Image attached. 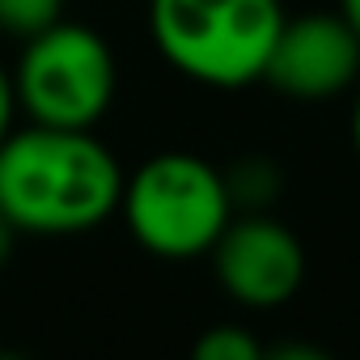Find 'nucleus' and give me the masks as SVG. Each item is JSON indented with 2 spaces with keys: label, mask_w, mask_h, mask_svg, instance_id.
Here are the masks:
<instances>
[{
  "label": "nucleus",
  "mask_w": 360,
  "mask_h": 360,
  "mask_svg": "<svg viewBox=\"0 0 360 360\" xmlns=\"http://www.w3.org/2000/svg\"><path fill=\"white\" fill-rule=\"evenodd\" d=\"M123 169L94 127L30 123L0 140V217L18 233L72 238L119 212Z\"/></svg>",
  "instance_id": "obj_1"
},
{
  "label": "nucleus",
  "mask_w": 360,
  "mask_h": 360,
  "mask_svg": "<svg viewBox=\"0 0 360 360\" xmlns=\"http://www.w3.org/2000/svg\"><path fill=\"white\" fill-rule=\"evenodd\" d=\"M280 26V0H148V34L161 60L212 89L263 81Z\"/></svg>",
  "instance_id": "obj_2"
},
{
  "label": "nucleus",
  "mask_w": 360,
  "mask_h": 360,
  "mask_svg": "<svg viewBox=\"0 0 360 360\" xmlns=\"http://www.w3.org/2000/svg\"><path fill=\"white\" fill-rule=\"evenodd\" d=\"M225 174L195 153H157L123 174L119 217L127 233L157 259H200L233 221Z\"/></svg>",
  "instance_id": "obj_3"
},
{
  "label": "nucleus",
  "mask_w": 360,
  "mask_h": 360,
  "mask_svg": "<svg viewBox=\"0 0 360 360\" xmlns=\"http://www.w3.org/2000/svg\"><path fill=\"white\" fill-rule=\"evenodd\" d=\"M13 89L18 110L30 123L98 127L115 102L119 64L98 30L81 22H56L51 30L22 43Z\"/></svg>",
  "instance_id": "obj_4"
},
{
  "label": "nucleus",
  "mask_w": 360,
  "mask_h": 360,
  "mask_svg": "<svg viewBox=\"0 0 360 360\" xmlns=\"http://www.w3.org/2000/svg\"><path fill=\"white\" fill-rule=\"evenodd\" d=\"M263 81L292 102H330L360 81V34L343 13H284Z\"/></svg>",
  "instance_id": "obj_5"
},
{
  "label": "nucleus",
  "mask_w": 360,
  "mask_h": 360,
  "mask_svg": "<svg viewBox=\"0 0 360 360\" xmlns=\"http://www.w3.org/2000/svg\"><path fill=\"white\" fill-rule=\"evenodd\" d=\"M208 255L217 284L246 309H276L292 301L305 280V246L267 212L233 217Z\"/></svg>",
  "instance_id": "obj_6"
},
{
  "label": "nucleus",
  "mask_w": 360,
  "mask_h": 360,
  "mask_svg": "<svg viewBox=\"0 0 360 360\" xmlns=\"http://www.w3.org/2000/svg\"><path fill=\"white\" fill-rule=\"evenodd\" d=\"M225 183H229L233 208L263 212L276 200V191H280V169L267 157H246V161H238V169L225 174Z\"/></svg>",
  "instance_id": "obj_7"
},
{
  "label": "nucleus",
  "mask_w": 360,
  "mask_h": 360,
  "mask_svg": "<svg viewBox=\"0 0 360 360\" xmlns=\"http://www.w3.org/2000/svg\"><path fill=\"white\" fill-rule=\"evenodd\" d=\"M64 22V0H0V30L9 39H34Z\"/></svg>",
  "instance_id": "obj_8"
},
{
  "label": "nucleus",
  "mask_w": 360,
  "mask_h": 360,
  "mask_svg": "<svg viewBox=\"0 0 360 360\" xmlns=\"http://www.w3.org/2000/svg\"><path fill=\"white\" fill-rule=\"evenodd\" d=\"M195 356L200 360H259L263 343L246 335L242 326H212L208 335L195 339Z\"/></svg>",
  "instance_id": "obj_9"
},
{
  "label": "nucleus",
  "mask_w": 360,
  "mask_h": 360,
  "mask_svg": "<svg viewBox=\"0 0 360 360\" xmlns=\"http://www.w3.org/2000/svg\"><path fill=\"white\" fill-rule=\"evenodd\" d=\"M18 123V89H13V72L0 64V140H5Z\"/></svg>",
  "instance_id": "obj_10"
},
{
  "label": "nucleus",
  "mask_w": 360,
  "mask_h": 360,
  "mask_svg": "<svg viewBox=\"0 0 360 360\" xmlns=\"http://www.w3.org/2000/svg\"><path fill=\"white\" fill-rule=\"evenodd\" d=\"M13 242H18V229H13L5 217H0V267L9 263V255H13Z\"/></svg>",
  "instance_id": "obj_11"
},
{
  "label": "nucleus",
  "mask_w": 360,
  "mask_h": 360,
  "mask_svg": "<svg viewBox=\"0 0 360 360\" xmlns=\"http://www.w3.org/2000/svg\"><path fill=\"white\" fill-rule=\"evenodd\" d=\"M352 94H356L352 98V144H356V157H360V81H356Z\"/></svg>",
  "instance_id": "obj_12"
},
{
  "label": "nucleus",
  "mask_w": 360,
  "mask_h": 360,
  "mask_svg": "<svg viewBox=\"0 0 360 360\" xmlns=\"http://www.w3.org/2000/svg\"><path fill=\"white\" fill-rule=\"evenodd\" d=\"M339 13H343V22L360 34V0H339Z\"/></svg>",
  "instance_id": "obj_13"
}]
</instances>
